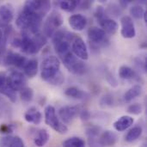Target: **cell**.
<instances>
[{"instance_id":"7a4b0ae2","label":"cell","mask_w":147,"mask_h":147,"mask_svg":"<svg viewBox=\"0 0 147 147\" xmlns=\"http://www.w3.org/2000/svg\"><path fill=\"white\" fill-rule=\"evenodd\" d=\"M60 62L59 59L53 56L47 57L41 63L40 66V77L44 81H48L53 76H55L60 70Z\"/></svg>"},{"instance_id":"e575fe53","label":"cell","mask_w":147,"mask_h":147,"mask_svg":"<svg viewBox=\"0 0 147 147\" xmlns=\"http://www.w3.org/2000/svg\"><path fill=\"white\" fill-rule=\"evenodd\" d=\"M95 16L96 17V19H97V21L99 22L107 18L105 16V9H104V8L102 6L99 5V6L96 7V10H95Z\"/></svg>"},{"instance_id":"ba28073f","label":"cell","mask_w":147,"mask_h":147,"mask_svg":"<svg viewBox=\"0 0 147 147\" xmlns=\"http://www.w3.org/2000/svg\"><path fill=\"white\" fill-rule=\"evenodd\" d=\"M6 84L16 91H20L27 87V78L22 72L14 71L7 77Z\"/></svg>"},{"instance_id":"74e56055","label":"cell","mask_w":147,"mask_h":147,"mask_svg":"<svg viewBox=\"0 0 147 147\" xmlns=\"http://www.w3.org/2000/svg\"><path fill=\"white\" fill-rule=\"evenodd\" d=\"M12 139H13V136H11V135H6V136L2 137L0 139V147L9 146Z\"/></svg>"},{"instance_id":"60d3db41","label":"cell","mask_w":147,"mask_h":147,"mask_svg":"<svg viewBox=\"0 0 147 147\" xmlns=\"http://www.w3.org/2000/svg\"><path fill=\"white\" fill-rule=\"evenodd\" d=\"M0 132H1V134L9 135V134H11L12 133V128H11V127L9 125L2 124L0 126Z\"/></svg>"},{"instance_id":"ffe728a7","label":"cell","mask_w":147,"mask_h":147,"mask_svg":"<svg viewBox=\"0 0 147 147\" xmlns=\"http://www.w3.org/2000/svg\"><path fill=\"white\" fill-rule=\"evenodd\" d=\"M100 25L102 27V29L105 32V34H109L110 35L115 34L118 30V23L110 18H106L100 22Z\"/></svg>"},{"instance_id":"7c38bea8","label":"cell","mask_w":147,"mask_h":147,"mask_svg":"<svg viewBox=\"0 0 147 147\" xmlns=\"http://www.w3.org/2000/svg\"><path fill=\"white\" fill-rule=\"evenodd\" d=\"M14 19V9L10 4L0 6V29L7 28Z\"/></svg>"},{"instance_id":"8d00e7d4","label":"cell","mask_w":147,"mask_h":147,"mask_svg":"<svg viewBox=\"0 0 147 147\" xmlns=\"http://www.w3.org/2000/svg\"><path fill=\"white\" fill-rule=\"evenodd\" d=\"M9 147H25L22 140L18 136H14Z\"/></svg>"},{"instance_id":"6da1fadb","label":"cell","mask_w":147,"mask_h":147,"mask_svg":"<svg viewBox=\"0 0 147 147\" xmlns=\"http://www.w3.org/2000/svg\"><path fill=\"white\" fill-rule=\"evenodd\" d=\"M42 19L38 14L23 8L16 20V24L18 28L34 35L39 33Z\"/></svg>"},{"instance_id":"8992f818","label":"cell","mask_w":147,"mask_h":147,"mask_svg":"<svg viewBox=\"0 0 147 147\" xmlns=\"http://www.w3.org/2000/svg\"><path fill=\"white\" fill-rule=\"evenodd\" d=\"M88 38L90 43V47L93 49H98L101 47H105L108 43L105 32L98 27H91L88 30Z\"/></svg>"},{"instance_id":"b9f144b4","label":"cell","mask_w":147,"mask_h":147,"mask_svg":"<svg viewBox=\"0 0 147 147\" xmlns=\"http://www.w3.org/2000/svg\"><path fill=\"white\" fill-rule=\"evenodd\" d=\"M106 78H107V81H108V83L111 85V86H113V87H116L117 85H118V84H117V80L114 78V76L113 75H111L110 73H109L107 76H106Z\"/></svg>"},{"instance_id":"9c48e42d","label":"cell","mask_w":147,"mask_h":147,"mask_svg":"<svg viewBox=\"0 0 147 147\" xmlns=\"http://www.w3.org/2000/svg\"><path fill=\"white\" fill-rule=\"evenodd\" d=\"M71 53L81 60H87L89 59V53L86 44L84 43V40L78 36H76L71 41Z\"/></svg>"},{"instance_id":"9a60e30c","label":"cell","mask_w":147,"mask_h":147,"mask_svg":"<svg viewBox=\"0 0 147 147\" xmlns=\"http://www.w3.org/2000/svg\"><path fill=\"white\" fill-rule=\"evenodd\" d=\"M134 120L133 117L129 115H123L120 117L114 123V127L117 132H124L133 126Z\"/></svg>"},{"instance_id":"f35d334b","label":"cell","mask_w":147,"mask_h":147,"mask_svg":"<svg viewBox=\"0 0 147 147\" xmlns=\"http://www.w3.org/2000/svg\"><path fill=\"white\" fill-rule=\"evenodd\" d=\"M88 144L90 147H103L97 137H88Z\"/></svg>"},{"instance_id":"ee69618b","label":"cell","mask_w":147,"mask_h":147,"mask_svg":"<svg viewBox=\"0 0 147 147\" xmlns=\"http://www.w3.org/2000/svg\"><path fill=\"white\" fill-rule=\"evenodd\" d=\"M21 43H22V39L21 37H15L12 41H11V46L13 47H16V48H20L21 47Z\"/></svg>"},{"instance_id":"d6986e66","label":"cell","mask_w":147,"mask_h":147,"mask_svg":"<svg viewBox=\"0 0 147 147\" xmlns=\"http://www.w3.org/2000/svg\"><path fill=\"white\" fill-rule=\"evenodd\" d=\"M24 71V75L29 78H32L36 76L38 72V61L35 59H28L24 67L22 68Z\"/></svg>"},{"instance_id":"e0dca14e","label":"cell","mask_w":147,"mask_h":147,"mask_svg":"<svg viewBox=\"0 0 147 147\" xmlns=\"http://www.w3.org/2000/svg\"><path fill=\"white\" fill-rule=\"evenodd\" d=\"M53 46H54V49H55L56 53H58V55L60 57L61 59L65 56H66L67 54L71 53L70 42H68L66 40H62L54 42Z\"/></svg>"},{"instance_id":"8fae6325","label":"cell","mask_w":147,"mask_h":147,"mask_svg":"<svg viewBox=\"0 0 147 147\" xmlns=\"http://www.w3.org/2000/svg\"><path fill=\"white\" fill-rule=\"evenodd\" d=\"M80 113L79 107L78 106H64L59 109V117L63 123H71Z\"/></svg>"},{"instance_id":"836d02e7","label":"cell","mask_w":147,"mask_h":147,"mask_svg":"<svg viewBox=\"0 0 147 147\" xmlns=\"http://www.w3.org/2000/svg\"><path fill=\"white\" fill-rule=\"evenodd\" d=\"M135 65L140 71H142L144 73L146 72L147 70V63L146 58V57H138L135 59Z\"/></svg>"},{"instance_id":"30bf717a","label":"cell","mask_w":147,"mask_h":147,"mask_svg":"<svg viewBox=\"0 0 147 147\" xmlns=\"http://www.w3.org/2000/svg\"><path fill=\"white\" fill-rule=\"evenodd\" d=\"M121 34L123 38L126 39H132L134 38L136 35V29L134 26V22L131 16H124L121 19Z\"/></svg>"},{"instance_id":"2e32d148","label":"cell","mask_w":147,"mask_h":147,"mask_svg":"<svg viewBox=\"0 0 147 147\" xmlns=\"http://www.w3.org/2000/svg\"><path fill=\"white\" fill-rule=\"evenodd\" d=\"M101 144L102 145V146H113L116 144V142L118 141V136L115 132L107 130L105 132H103L102 134V135L100 136L99 139Z\"/></svg>"},{"instance_id":"5bb4252c","label":"cell","mask_w":147,"mask_h":147,"mask_svg":"<svg viewBox=\"0 0 147 147\" xmlns=\"http://www.w3.org/2000/svg\"><path fill=\"white\" fill-rule=\"evenodd\" d=\"M69 25L71 28L77 31H82L85 28L87 25V19L84 16L81 14H75L69 17Z\"/></svg>"},{"instance_id":"ab89813d","label":"cell","mask_w":147,"mask_h":147,"mask_svg":"<svg viewBox=\"0 0 147 147\" xmlns=\"http://www.w3.org/2000/svg\"><path fill=\"white\" fill-rule=\"evenodd\" d=\"M79 116H80V118H81V120L83 121H89L90 119V113L87 109H84V110L80 111Z\"/></svg>"},{"instance_id":"5b68a950","label":"cell","mask_w":147,"mask_h":147,"mask_svg":"<svg viewBox=\"0 0 147 147\" xmlns=\"http://www.w3.org/2000/svg\"><path fill=\"white\" fill-rule=\"evenodd\" d=\"M63 24V18L62 16L57 12H52L48 17L47 18L46 22L43 25V34L45 37H53V34L58 30V28Z\"/></svg>"},{"instance_id":"52a82bcc","label":"cell","mask_w":147,"mask_h":147,"mask_svg":"<svg viewBox=\"0 0 147 147\" xmlns=\"http://www.w3.org/2000/svg\"><path fill=\"white\" fill-rule=\"evenodd\" d=\"M23 8L38 14L43 18L49 12L51 3L47 0H29L25 2Z\"/></svg>"},{"instance_id":"1f68e13d","label":"cell","mask_w":147,"mask_h":147,"mask_svg":"<svg viewBox=\"0 0 147 147\" xmlns=\"http://www.w3.org/2000/svg\"><path fill=\"white\" fill-rule=\"evenodd\" d=\"M115 101H114V96L110 94H107L105 96H103L102 97V99L100 100V104L102 107L105 108V107H111L114 104Z\"/></svg>"},{"instance_id":"44dd1931","label":"cell","mask_w":147,"mask_h":147,"mask_svg":"<svg viewBox=\"0 0 147 147\" xmlns=\"http://www.w3.org/2000/svg\"><path fill=\"white\" fill-rule=\"evenodd\" d=\"M65 95L68 97H71L75 99H81V100L86 99L88 97V94L86 92L83 91L82 90H80L79 88L76 86L68 87L65 90Z\"/></svg>"},{"instance_id":"603a6c76","label":"cell","mask_w":147,"mask_h":147,"mask_svg":"<svg viewBox=\"0 0 147 147\" xmlns=\"http://www.w3.org/2000/svg\"><path fill=\"white\" fill-rule=\"evenodd\" d=\"M50 135L47 129L42 128L38 131L37 135L34 139V144L37 147H43L49 140Z\"/></svg>"},{"instance_id":"4316f807","label":"cell","mask_w":147,"mask_h":147,"mask_svg":"<svg viewBox=\"0 0 147 147\" xmlns=\"http://www.w3.org/2000/svg\"><path fill=\"white\" fill-rule=\"evenodd\" d=\"M64 147H85V142L79 137H71L63 142Z\"/></svg>"},{"instance_id":"f6af8a7d","label":"cell","mask_w":147,"mask_h":147,"mask_svg":"<svg viewBox=\"0 0 147 147\" xmlns=\"http://www.w3.org/2000/svg\"><path fill=\"white\" fill-rule=\"evenodd\" d=\"M7 76L4 72H0V89H2L4 85H6Z\"/></svg>"},{"instance_id":"ac0fdd59","label":"cell","mask_w":147,"mask_h":147,"mask_svg":"<svg viewBox=\"0 0 147 147\" xmlns=\"http://www.w3.org/2000/svg\"><path fill=\"white\" fill-rule=\"evenodd\" d=\"M24 119L28 123H33L34 125H39L42 121V115L35 108H31L25 113Z\"/></svg>"},{"instance_id":"4fadbf2b","label":"cell","mask_w":147,"mask_h":147,"mask_svg":"<svg viewBox=\"0 0 147 147\" xmlns=\"http://www.w3.org/2000/svg\"><path fill=\"white\" fill-rule=\"evenodd\" d=\"M28 59L26 57L13 52H9L5 56L4 63L7 65H13L16 68H23Z\"/></svg>"},{"instance_id":"7402d4cb","label":"cell","mask_w":147,"mask_h":147,"mask_svg":"<svg viewBox=\"0 0 147 147\" xmlns=\"http://www.w3.org/2000/svg\"><path fill=\"white\" fill-rule=\"evenodd\" d=\"M119 77L124 80H134L137 78V73L130 66L121 65L119 68Z\"/></svg>"},{"instance_id":"7bdbcfd3","label":"cell","mask_w":147,"mask_h":147,"mask_svg":"<svg viewBox=\"0 0 147 147\" xmlns=\"http://www.w3.org/2000/svg\"><path fill=\"white\" fill-rule=\"evenodd\" d=\"M91 5H92V2H90V1H80L78 8H79L81 9H87Z\"/></svg>"},{"instance_id":"d590c367","label":"cell","mask_w":147,"mask_h":147,"mask_svg":"<svg viewBox=\"0 0 147 147\" xmlns=\"http://www.w3.org/2000/svg\"><path fill=\"white\" fill-rule=\"evenodd\" d=\"M100 134V127L96 126H90L86 129V134L88 137H97Z\"/></svg>"},{"instance_id":"bcb514c9","label":"cell","mask_w":147,"mask_h":147,"mask_svg":"<svg viewBox=\"0 0 147 147\" xmlns=\"http://www.w3.org/2000/svg\"><path fill=\"white\" fill-rule=\"evenodd\" d=\"M129 3H130V1H124V0H121V1L119 2V3H120L121 8H126Z\"/></svg>"},{"instance_id":"cb8c5ba5","label":"cell","mask_w":147,"mask_h":147,"mask_svg":"<svg viewBox=\"0 0 147 147\" xmlns=\"http://www.w3.org/2000/svg\"><path fill=\"white\" fill-rule=\"evenodd\" d=\"M142 93V87L140 84H135L132 86L125 94H124V101L126 102H130Z\"/></svg>"},{"instance_id":"f1b7e54d","label":"cell","mask_w":147,"mask_h":147,"mask_svg":"<svg viewBox=\"0 0 147 147\" xmlns=\"http://www.w3.org/2000/svg\"><path fill=\"white\" fill-rule=\"evenodd\" d=\"M0 93L3 94V96H5L6 97H8L11 102H16V99H17L16 91L14 90L13 89H11L10 87H9L7 84L4 85L2 89H0Z\"/></svg>"},{"instance_id":"f546056e","label":"cell","mask_w":147,"mask_h":147,"mask_svg":"<svg viewBox=\"0 0 147 147\" xmlns=\"http://www.w3.org/2000/svg\"><path fill=\"white\" fill-rule=\"evenodd\" d=\"M130 15L136 19H141L145 14V9L141 5H134L130 8Z\"/></svg>"},{"instance_id":"83f0119b","label":"cell","mask_w":147,"mask_h":147,"mask_svg":"<svg viewBox=\"0 0 147 147\" xmlns=\"http://www.w3.org/2000/svg\"><path fill=\"white\" fill-rule=\"evenodd\" d=\"M20 98L21 100L25 102V103H28L30 102L33 98H34V90L32 88H29V87H25L23 88L22 90H20Z\"/></svg>"},{"instance_id":"4dcf8cb0","label":"cell","mask_w":147,"mask_h":147,"mask_svg":"<svg viewBox=\"0 0 147 147\" xmlns=\"http://www.w3.org/2000/svg\"><path fill=\"white\" fill-rule=\"evenodd\" d=\"M65 81V76L64 74L59 71L55 76H53L51 79H49L47 82L49 83V84H52V85H60L63 84V82Z\"/></svg>"},{"instance_id":"484cf974","label":"cell","mask_w":147,"mask_h":147,"mask_svg":"<svg viewBox=\"0 0 147 147\" xmlns=\"http://www.w3.org/2000/svg\"><path fill=\"white\" fill-rule=\"evenodd\" d=\"M79 3L80 1L78 0H65V1H60L59 4L63 10L66 12H72L76 9H78Z\"/></svg>"},{"instance_id":"277c9868","label":"cell","mask_w":147,"mask_h":147,"mask_svg":"<svg viewBox=\"0 0 147 147\" xmlns=\"http://www.w3.org/2000/svg\"><path fill=\"white\" fill-rule=\"evenodd\" d=\"M62 61L66 69L72 74L82 76L86 72L87 67L84 62L77 58L72 53L67 54L62 59Z\"/></svg>"},{"instance_id":"3957f363","label":"cell","mask_w":147,"mask_h":147,"mask_svg":"<svg viewBox=\"0 0 147 147\" xmlns=\"http://www.w3.org/2000/svg\"><path fill=\"white\" fill-rule=\"evenodd\" d=\"M44 115H45V123L47 126H49L55 132L60 134H65L67 133L68 127L59 119V116L56 115V110L54 107L51 105L47 106L45 109Z\"/></svg>"},{"instance_id":"7dc6e473","label":"cell","mask_w":147,"mask_h":147,"mask_svg":"<svg viewBox=\"0 0 147 147\" xmlns=\"http://www.w3.org/2000/svg\"><path fill=\"white\" fill-rule=\"evenodd\" d=\"M3 37V32H2V30L0 29V41L2 40Z\"/></svg>"},{"instance_id":"d4e9b609","label":"cell","mask_w":147,"mask_h":147,"mask_svg":"<svg viewBox=\"0 0 147 147\" xmlns=\"http://www.w3.org/2000/svg\"><path fill=\"white\" fill-rule=\"evenodd\" d=\"M142 133H143V129L140 126L134 127L132 129L128 131V133L125 137V140L128 143H133L136 141L138 139H140V137L142 135Z\"/></svg>"},{"instance_id":"d6a6232c","label":"cell","mask_w":147,"mask_h":147,"mask_svg":"<svg viewBox=\"0 0 147 147\" xmlns=\"http://www.w3.org/2000/svg\"><path fill=\"white\" fill-rule=\"evenodd\" d=\"M143 111V108L141 106V104L140 103H134L131 104L128 108H127V112L129 114L132 115H139L142 113Z\"/></svg>"}]
</instances>
